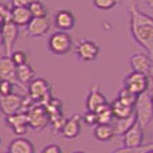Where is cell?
Returning a JSON list of instances; mask_svg holds the SVG:
<instances>
[{
  "label": "cell",
  "instance_id": "cell-1",
  "mask_svg": "<svg viewBox=\"0 0 153 153\" xmlns=\"http://www.w3.org/2000/svg\"><path fill=\"white\" fill-rule=\"evenodd\" d=\"M130 16V34L136 43L148 53L153 61V18L140 11L136 4L129 7Z\"/></svg>",
  "mask_w": 153,
  "mask_h": 153
},
{
  "label": "cell",
  "instance_id": "cell-2",
  "mask_svg": "<svg viewBox=\"0 0 153 153\" xmlns=\"http://www.w3.org/2000/svg\"><path fill=\"white\" fill-rule=\"evenodd\" d=\"M27 118L31 129H45L50 125V113L45 103L34 102L32 106L27 110Z\"/></svg>",
  "mask_w": 153,
  "mask_h": 153
},
{
  "label": "cell",
  "instance_id": "cell-3",
  "mask_svg": "<svg viewBox=\"0 0 153 153\" xmlns=\"http://www.w3.org/2000/svg\"><path fill=\"white\" fill-rule=\"evenodd\" d=\"M134 114L137 117V122L145 129L153 120V102L151 94L144 93L137 97L134 105Z\"/></svg>",
  "mask_w": 153,
  "mask_h": 153
},
{
  "label": "cell",
  "instance_id": "cell-4",
  "mask_svg": "<svg viewBox=\"0 0 153 153\" xmlns=\"http://www.w3.org/2000/svg\"><path fill=\"white\" fill-rule=\"evenodd\" d=\"M73 47V38L66 31H56L48 39V51L54 55H66Z\"/></svg>",
  "mask_w": 153,
  "mask_h": 153
},
{
  "label": "cell",
  "instance_id": "cell-5",
  "mask_svg": "<svg viewBox=\"0 0 153 153\" xmlns=\"http://www.w3.org/2000/svg\"><path fill=\"white\" fill-rule=\"evenodd\" d=\"M27 91L35 102H40L45 105L53 98L51 97V86L45 78H34L30 82Z\"/></svg>",
  "mask_w": 153,
  "mask_h": 153
},
{
  "label": "cell",
  "instance_id": "cell-6",
  "mask_svg": "<svg viewBox=\"0 0 153 153\" xmlns=\"http://www.w3.org/2000/svg\"><path fill=\"white\" fill-rule=\"evenodd\" d=\"M76 58L81 62H93L100 54V45L90 39H81L75 46Z\"/></svg>",
  "mask_w": 153,
  "mask_h": 153
},
{
  "label": "cell",
  "instance_id": "cell-7",
  "mask_svg": "<svg viewBox=\"0 0 153 153\" xmlns=\"http://www.w3.org/2000/svg\"><path fill=\"white\" fill-rule=\"evenodd\" d=\"M149 79H151L149 75L132 71L124 79V86L126 89H129L132 93H134L136 95H140L146 93V90L149 89Z\"/></svg>",
  "mask_w": 153,
  "mask_h": 153
},
{
  "label": "cell",
  "instance_id": "cell-8",
  "mask_svg": "<svg viewBox=\"0 0 153 153\" xmlns=\"http://www.w3.org/2000/svg\"><path fill=\"white\" fill-rule=\"evenodd\" d=\"M47 110L50 113V125L53 126V132L61 133V129L65 124V117L63 113H62V101L56 100V98H51L47 103Z\"/></svg>",
  "mask_w": 153,
  "mask_h": 153
},
{
  "label": "cell",
  "instance_id": "cell-9",
  "mask_svg": "<svg viewBox=\"0 0 153 153\" xmlns=\"http://www.w3.org/2000/svg\"><path fill=\"white\" fill-rule=\"evenodd\" d=\"M23 100H24V95L15 94V93H12L10 95H4V97L0 95V111L5 117L19 113L22 110Z\"/></svg>",
  "mask_w": 153,
  "mask_h": 153
},
{
  "label": "cell",
  "instance_id": "cell-10",
  "mask_svg": "<svg viewBox=\"0 0 153 153\" xmlns=\"http://www.w3.org/2000/svg\"><path fill=\"white\" fill-rule=\"evenodd\" d=\"M1 32H3V39H4L5 55L11 56V54L13 53V46H15L16 40L19 38V27L13 22H7L1 27Z\"/></svg>",
  "mask_w": 153,
  "mask_h": 153
},
{
  "label": "cell",
  "instance_id": "cell-11",
  "mask_svg": "<svg viewBox=\"0 0 153 153\" xmlns=\"http://www.w3.org/2000/svg\"><path fill=\"white\" fill-rule=\"evenodd\" d=\"M81 126H82V116L79 114H73L70 118L65 121L63 126L61 129V134L65 140H75L81 133Z\"/></svg>",
  "mask_w": 153,
  "mask_h": 153
},
{
  "label": "cell",
  "instance_id": "cell-12",
  "mask_svg": "<svg viewBox=\"0 0 153 153\" xmlns=\"http://www.w3.org/2000/svg\"><path fill=\"white\" fill-rule=\"evenodd\" d=\"M16 69H18V66L13 63L11 56L0 55V78L4 81L12 82L15 86L16 85L20 86V83L18 82V76H16Z\"/></svg>",
  "mask_w": 153,
  "mask_h": 153
},
{
  "label": "cell",
  "instance_id": "cell-13",
  "mask_svg": "<svg viewBox=\"0 0 153 153\" xmlns=\"http://www.w3.org/2000/svg\"><path fill=\"white\" fill-rule=\"evenodd\" d=\"M75 16L71 11L69 10H61L56 11L55 16H54V26L56 27L58 31H71L75 27Z\"/></svg>",
  "mask_w": 153,
  "mask_h": 153
},
{
  "label": "cell",
  "instance_id": "cell-14",
  "mask_svg": "<svg viewBox=\"0 0 153 153\" xmlns=\"http://www.w3.org/2000/svg\"><path fill=\"white\" fill-rule=\"evenodd\" d=\"M122 143L124 146L128 148H136L141 146L144 144V128L138 122H136L124 136H122Z\"/></svg>",
  "mask_w": 153,
  "mask_h": 153
},
{
  "label": "cell",
  "instance_id": "cell-15",
  "mask_svg": "<svg viewBox=\"0 0 153 153\" xmlns=\"http://www.w3.org/2000/svg\"><path fill=\"white\" fill-rule=\"evenodd\" d=\"M130 67L133 71L137 73H143V74L149 75L152 67H153V61L148 54H143V53H137L133 54L129 59Z\"/></svg>",
  "mask_w": 153,
  "mask_h": 153
},
{
  "label": "cell",
  "instance_id": "cell-16",
  "mask_svg": "<svg viewBox=\"0 0 153 153\" xmlns=\"http://www.w3.org/2000/svg\"><path fill=\"white\" fill-rule=\"evenodd\" d=\"M105 103H108L105 94L100 90V86L97 83L93 85L90 87V93L86 98V109L87 111H97L101 106H103Z\"/></svg>",
  "mask_w": 153,
  "mask_h": 153
},
{
  "label": "cell",
  "instance_id": "cell-17",
  "mask_svg": "<svg viewBox=\"0 0 153 153\" xmlns=\"http://www.w3.org/2000/svg\"><path fill=\"white\" fill-rule=\"evenodd\" d=\"M27 34L31 38L43 36L50 30V20L47 18H32L31 22L27 24Z\"/></svg>",
  "mask_w": 153,
  "mask_h": 153
},
{
  "label": "cell",
  "instance_id": "cell-18",
  "mask_svg": "<svg viewBox=\"0 0 153 153\" xmlns=\"http://www.w3.org/2000/svg\"><path fill=\"white\" fill-rule=\"evenodd\" d=\"M12 13V22L18 27H27V24L31 22L32 15L28 5H19V7H12L11 10Z\"/></svg>",
  "mask_w": 153,
  "mask_h": 153
},
{
  "label": "cell",
  "instance_id": "cell-19",
  "mask_svg": "<svg viewBox=\"0 0 153 153\" xmlns=\"http://www.w3.org/2000/svg\"><path fill=\"white\" fill-rule=\"evenodd\" d=\"M8 153H35V148L30 140L24 137H18L10 143Z\"/></svg>",
  "mask_w": 153,
  "mask_h": 153
},
{
  "label": "cell",
  "instance_id": "cell-20",
  "mask_svg": "<svg viewBox=\"0 0 153 153\" xmlns=\"http://www.w3.org/2000/svg\"><path fill=\"white\" fill-rule=\"evenodd\" d=\"M16 76H18V82L24 90H27L30 82L35 78V71L28 63H24L22 66H18L16 69Z\"/></svg>",
  "mask_w": 153,
  "mask_h": 153
},
{
  "label": "cell",
  "instance_id": "cell-21",
  "mask_svg": "<svg viewBox=\"0 0 153 153\" xmlns=\"http://www.w3.org/2000/svg\"><path fill=\"white\" fill-rule=\"evenodd\" d=\"M116 136V132H114V126L113 124L108 125V124H98L97 126L94 128V137L97 138L98 141H103V143H108V141H111Z\"/></svg>",
  "mask_w": 153,
  "mask_h": 153
},
{
  "label": "cell",
  "instance_id": "cell-22",
  "mask_svg": "<svg viewBox=\"0 0 153 153\" xmlns=\"http://www.w3.org/2000/svg\"><path fill=\"white\" fill-rule=\"evenodd\" d=\"M111 105V110H113V114H114V118L118 120V118H126V117L132 116L134 114V108L133 106H129V105H125L124 102H121L120 100H114Z\"/></svg>",
  "mask_w": 153,
  "mask_h": 153
},
{
  "label": "cell",
  "instance_id": "cell-23",
  "mask_svg": "<svg viewBox=\"0 0 153 153\" xmlns=\"http://www.w3.org/2000/svg\"><path fill=\"white\" fill-rule=\"evenodd\" d=\"M137 122V117L136 114H132V116L126 117V118H118L114 121L113 126H114V132H116V136H124L133 125Z\"/></svg>",
  "mask_w": 153,
  "mask_h": 153
},
{
  "label": "cell",
  "instance_id": "cell-24",
  "mask_svg": "<svg viewBox=\"0 0 153 153\" xmlns=\"http://www.w3.org/2000/svg\"><path fill=\"white\" fill-rule=\"evenodd\" d=\"M97 117H98V124H108V125H111L114 118V114H113V110H111V105L110 103H105L103 106H101L97 111Z\"/></svg>",
  "mask_w": 153,
  "mask_h": 153
},
{
  "label": "cell",
  "instance_id": "cell-25",
  "mask_svg": "<svg viewBox=\"0 0 153 153\" xmlns=\"http://www.w3.org/2000/svg\"><path fill=\"white\" fill-rule=\"evenodd\" d=\"M5 122H7V125L11 128V129L19 126V125L28 124L27 113H22V111H19V113H15V114H12V116H7L5 117Z\"/></svg>",
  "mask_w": 153,
  "mask_h": 153
},
{
  "label": "cell",
  "instance_id": "cell-26",
  "mask_svg": "<svg viewBox=\"0 0 153 153\" xmlns=\"http://www.w3.org/2000/svg\"><path fill=\"white\" fill-rule=\"evenodd\" d=\"M137 97H138V95H136L134 93H132L129 89H126V87L124 86L118 91L117 100H120L121 102H124L125 105H129V106H133V108H134L136 101H137Z\"/></svg>",
  "mask_w": 153,
  "mask_h": 153
},
{
  "label": "cell",
  "instance_id": "cell-27",
  "mask_svg": "<svg viewBox=\"0 0 153 153\" xmlns=\"http://www.w3.org/2000/svg\"><path fill=\"white\" fill-rule=\"evenodd\" d=\"M28 8L31 11L32 18H47V7L40 0L31 1L28 4Z\"/></svg>",
  "mask_w": 153,
  "mask_h": 153
},
{
  "label": "cell",
  "instance_id": "cell-28",
  "mask_svg": "<svg viewBox=\"0 0 153 153\" xmlns=\"http://www.w3.org/2000/svg\"><path fill=\"white\" fill-rule=\"evenodd\" d=\"M153 149V143H148V144H143L141 146H136V148H128V146H124V148L116 149L111 153H148L149 151Z\"/></svg>",
  "mask_w": 153,
  "mask_h": 153
},
{
  "label": "cell",
  "instance_id": "cell-29",
  "mask_svg": "<svg viewBox=\"0 0 153 153\" xmlns=\"http://www.w3.org/2000/svg\"><path fill=\"white\" fill-rule=\"evenodd\" d=\"M121 3V0H93V5L98 10L102 11H109L116 8L117 5Z\"/></svg>",
  "mask_w": 153,
  "mask_h": 153
},
{
  "label": "cell",
  "instance_id": "cell-30",
  "mask_svg": "<svg viewBox=\"0 0 153 153\" xmlns=\"http://www.w3.org/2000/svg\"><path fill=\"white\" fill-rule=\"evenodd\" d=\"M27 54L23 50H13V53L11 54V59L13 61V63L16 66H22V65L27 63Z\"/></svg>",
  "mask_w": 153,
  "mask_h": 153
},
{
  "label": "cell",
  "instance_id": "cell-31",
  "mask_svg": "<svg viewBox=\"0 0 153 153\" xmlns=\"http://www.w3.org/2000/svg\"><path fill=\"white\" fill-rule=\"evenodd\" d=\"M82 122L87 126H97L98 125V117L95 111H86L82 116Z\"/></svg>",
  "mask_w": 153,
  "mask_h": 153
},
{
  "label": "cell",
  "instance_id": "cell-32",
  "mask_svg": "<svg viewBox=\"0 0 153 153\" xmlns=\"http://www.w3.org/2000/svg\"><path fill=\"white\" fill-rule=\"evenodd\" d=\"M13 86L15 85L10 81H4L1 79V83H0V95L4 97V95H10L13 93Z\"/></svg>",
  "mask_w": 153,
  "mask_h": 153
},
{
  "label": "cell",
  "instance_id": "cell-33",
  "mask_svg": "<svg viewBox=\"0 0 153 153\" xmlns=\"http://www.w3.org/2000/svg\"><path fill=\"white\" fill-rule=\"evenodd\" d=\"M11 10H12V8H10L7 4H0V15H1V18L4 19L5 23H7V22H12Z\"/></svg>",
  "mask_w": 153,
  "mask_h": 153
},
{
  "label": "cell",
  "instance_id": "cell-34",
  "mask_svg": "<svg viewBox=\"0 0 153 153\" xmlns=\"http://www.w3.org/2000/svg\"><path fill=\"white\" fill-rule=\"evenodd\" d=\"M42 153H63L61 149V146L56 145V144H48L43 148Z\"/></svg>",
  "mask_w": 153,
  "mask_h": 153
},
{
  "label": "cell",
  "instance_id": "cell-35",
  "mask_svg": "<svg viewBox=\"0 0 153 153\" xmlns=\"http://www.w3.org/2000/svg\"><path fill=\"white\" fill-rule=\"evenodd\" d=\"M28 128H30V125H28V124L19 125V126L13 128V129H12V132L15 133V134L18 136V137H22V136H24L27 132H28Z\"/></svg>",
  "mask_w": 153,
  "mask_h": 153
},
{
  "label": "cell",
  "instance_id": "cell-36",
  "mask_svg": "<svg viewBox=\"0 0 153 153\" xmlns=\"http://www.w3.org/2000/svg\"><path fill=\"white\" fill-rule=\"evenodd\" d=\"M12 1V7H19V5H28L30 0H11Z\"/></svg>",
  "mask_w": 153,
  "mask_h": 153
},
{
  "label": "cell",
  "instance_id": "cell-37",
  "mask_svg": "<svg viewBox=\"0 0 153 153\" xmlns=\"http://www.w3.org/2000/svg\"><path fill=\"white\" fill-rule=\"evenodd\" d=\"M1 46H4V39H3V32H1V30H0V47Z\"/></svg>",
  "mask_w": 153,
  "mask_h": 153
},
{
  "label": "cell",
  "instance_id": "cell-38",
  "mask_svg": "<svg viewBox=\"0 0 153 153\" xmlns=\"http://www.w3.org/2000/svg\"><path fill=\"white\" fill-rule=\"evenodd\" d=\"M4 23H5L4 19H3V18H1V15H0V30H1V27L4 26Z\"/></svg>",
  "mask_w": 153,
  "mask_h": 153
},
{
  "label": "cell",
  "instance_id": "cell-39",
  "mask_svg": "<svg viewBox=\"0 0 153 153\" xmlns=\"http://www.w3.org/2000/svg\"><path fill=\"white\" fill-rule=\"evenodd\" d=\"M146 3H148V5L151 8H153V0H146Z\"/></svg>",
  "mask_w": 153,
  "mask_h": 153
},
{
  "label": "cell",
  "instance_id": "cell-40",
  "mask_svg": "<svg viewBox=\"0 0 153 153\" xmlns=\"http://www.w3.org/2000/svg\"><path fill=\"white\" fill-rule=\"evenodd\" d=\"M149 78L153 81V67H152V70H151V73H149Z\"/></svg>",
  "mask_w": 153,
  "mask_h": 153
},
{
  "label": "cell",
  "instance_id": "cell-41",
  "mask_svg": "<svg viewBox=\"0 0 153 153\" xmlns=\"http://www.w3.org/2000/svg\"><path fill=\"white\" fill-rule=\"evenodd\" d=\"M149 94H151V98H152V102H153V90H152V91H151V93H149Z\"/></svg>",
  "mask_w": 153,
  "mask_h": 153
},
{
  "label": "cell",
  "instance_id": "cell-42",
  "mask_svg": "<svg viewBox=\"0 0 153 153\" xmlns=\"http://www.w3.org/2000/svg\"><path fill=\"white\" fill-rule=\"evenodd\" d=\"M73 153H85V152H82V151H76V152H73Z\"/></svg>",
  "mask_w": 153,
  "mask_h": 153
},
{
  "label": "cell",
  "instance_id": "cell-43",
  "mask_svg": "<svg viewBox=\"0 0 153 153\" xmlns=\"http://www.w3.org/2000/svg\"><path fill=\"white\" fill-rule=\"evenodd\" d=\"M148 153H153V149H152V151H149V152H148Z\"/></svg>",
  "mask_w": 153,
  "mask_h": 153
},
{
  "label": "cell",
  "instance_id": "cell-44",
  "mask_svg": "<svg viewBox=\"0 0 153 153\" xmlns=\"http://www.w3.org/2000/svg\"><path fill=\"white\" fill-rule=\"evenodd\" d=\"M30 1H36V0H30Z\"/></svg>",
  "mask_w": 153,
  "mask_h": 153
},
{
  "label": "cell",
  "instance_id": "cell-45",
  "mask_svg": "<svg viewBox=\"0 0 153 153\" xmlns=\"http://www.w3.org/2000/svg\"><path fill=\"white\" fill-rule=\"evenodd\" d=\"M0 144H1V138H0Z\"/></svg>",
  "mask_w": 153,
  "mask_h": 153
},
{
  "label": "cell",
  "instance_id": "cell-46",
  "mask_svg": "<svg viewBox=\"0 0 153 153\" xmlns=\"http://www.w3.org/2000/svg\"><path fill=\"white\" fill-rule=\"evenodd\" d=\"M0 83H1V78H0Z\"/></svg>",
  "mask_w": 153,
  "mask_h": 153
},
{
  "label": "cell",
  "instance_id": "cell-47",
  "mask_svg": "<svg viewBox=\"0 0 153 153\" xmlns=\"http://www.w3.org/2000/svg\"><path fill=\"white\" fill-rule=\"evenodd\" d=\"M4 153H8V152H4Z\"/></svg>",
  "mask_w": 153,
  "mask_h": 153
}]
</instances>
